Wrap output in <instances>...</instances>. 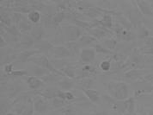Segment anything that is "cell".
I'll list each match as a JSON object with an SVG mask.
<instances>
[{"instance_id": "1", "label": "cell", "mask_w": 153, "mask_h": 115, "mask_svg": "<svg viewBox=\"0 0 153 115\" xmlns=\"http://www.w3.org/2000/svg\"><path fill=\"white\" fill-rule=\"evenodd\" d=\"M108 89L115 100L124 101L128 96V86L124 82L111 81L108 85Z\"/></svg>"}, {"instance_id": "2", "label": "cell", "mask_w": 153, "mask_h": 115, "mask_svg": "<svg viewBox=\"0 0 153 115\" xmlns=\"http://www.w3.org/2000/svg\"><path fill=\"white\" fill-rule=\"evenodd\" d=\"M29 62H32L35 65H38V66H40L42 68L48 69L50 72L55 73V74H59L61 76H65V74L60 70L56 69L52 63V62L50 60H48V58L46 56H37L36 55V56L31 58L29 60Z\"/></svg>"}, {"instance_id": "3", "label": "cell", "mask_w": 153, "mask_h": 115, "mask_svg": "<svg viewBox=\"0 0 153 115\" xmlns=\"http://www.w3.org/2000/svg\"><path fill=\"white\" fill-rule=\"evenodd\" d=\"M65 34V39L66 43H71V42H76L78 39L83 36L82 31L79 27L76 25H69V26H65L63 27Z\"/></svg>"}, {"instance_id": "4", "label": "cell", "mask_w": 153, "mask_h": 115, "mask_svg": "<svg viewBox=\"0 0 153 115\" xmlns=\"http://www.w3.org/2000/svg\"><path fill=\"white\" fill-rule=\"evenodd\" d=\"M35 43V40L32 38V36H30V34H28V33L22 34L20 38H19V43H17V45L16 46L15 49L28 50L31 46L34 45Z\"/></svg>"}, {"instance_id": "5", "label": "cell", "mask_w": 153, "mask_h": 115, "mask_svg": "<svg viewBox=\"0 0 153 115\" xmlns=\"http://www.w3.org/2000/svg\"><path fill=\"white\" fill-rule=\"evenodd\" d=\"M34 107L35 112H37L39 114H44L48 111L49 104L42 96L37 94L34 99Z\"/></svg>"}, {"instance_id": "6", "label": "cell", "mask_w": 153, "mask_h": 115, "mask_svg": "<svg viewBox=\"0 0 153 115\" xmlns=\"http://www.w3.org/2000/svg\"><path fill=\"white\" fill-rule=\"evenodd\" d=\"M50 53L52 54V56L55 59H58V60L71 56V54L70 53L69 50L65 46H62V45L53 47Z\"/></svg>"}, {"instance_id": "7", "label": "cell", "mask_w": 153, "mask_h": 115, "mask_svg": "<svg viewBox=\"0 0 153 115\" xmlns=\"http://www.w3.org/2000/svg\"><path fill=\"white\" fill-rule=\"evenodd\" d=\"M90 35L95 37L97 40L98 39H102L105 36H107L109 34H112V32L108 29H106L102 26H98V27H95L94 29H90L89 30Z\"/></svg>"}, {"instance_id": "8", "label": "cell", "mask_w": 153, "mask_h": 115, "mask_svg": "<svg viewBox=\"0 0 153 115\" xmlns=\"http://www.w3.org/2000/svg\"><path fill=\"white\" fill-rule=\"evenodd\" d=\"M41 52L37 50H23L22 51L21 53L18 55L17 56V60L20 62H22V63H26L27 62H29V60L33 56H36L37 54H40Z\"/></svg>"}, {"instance_id": "9", "label": "cell", "mask_w": 153, "mask_h": 115, "mask_svg": "<svg viewBox=\"0 0 153 115\" xmlns=\"http://www.w3.org/2000/svg\"><path fill=\"white\" fill-rule=\"evenodd\" d=\"M96 58V52L92 49H84L80 52V59L85 63H91Z\"/></svg>"}, {"instance_id": "10", "label": "cell", "mask_w": 153, "mask_h": 115, "mask_svg": "<svg viewBox=\"0 0 153 115\" xmlns=\"http://www.w3.org/2000/svg\"><path fill=\"white\" fill-rule=\"evenodd\" d=\"M33 25H32V23L29 21L27 17H25L23 15L22 18L21 19V21L19 22V23L17 24V28L20 30L22 34H25V33H28V31L32 30L33 29Z\"/></svg>"}, {"instance_id": "11", "label": "cell", "mask_w": 153, "mask_h": 115, "mask_svg": "<svg viewBox=\"0 0 153 115\" xmlns=\"http://www.w3.org/2000/svg\"><path fill=\"white\" fill-rule=\"evenodd\" d=\"M27 84L29 89L32 91H37V89L44 86V81L35 76H28L27 78Z\"/></svg>"}, {"instance_id": "12", "label": "cell", "mask_w": 153, "mask_h": 115, "mask_svg": "<svg viewBox=\"0 0 153 115\" xmlns=\"http://www.w3.org/2000/svg\"><path fill=\"white\" fill-rule=\"evenodd\" d=\"M30 36L35 40V43L40 42L43 40V37L45 36V30L42 25H35L30 32Z\"/></svg>"}, {"instance_id": "13", "label": "cell", "mask_w": 153, "mask_h": 115, "mask_svg": "<svg viewBox=\"0 0 153 115\" xmlns=\"http://www.w3.org/2000/svg\"><path fill=\"white\" fill-rule=\"evenodd\" d=\"M58 90L55 87H46L45 89H42V91L37 92L38 95L42 96L44 99H48V100H53L57 97V93Z\"/></svg>"}, {"instance_id": "14", "label": "cell", "mask_w": 153, "mask_h": 115, "mask_svg": "<svg viewBox=\"0 0 153 115\" xmlns=\"http://www.w3.org/2000/svg\"><path fill=\"white\" fill-rule=\"evenodd\" d=\"M35 50H39L40 52H43V53H46V54H48L51 52L52 49L53 48V44L47 41V40H42L40 42H37L35 44Z\"/></svg>"}, {"instance_id": "15", "label": "cell", "mask_w": 153, "mask_h": 115, "mask_svg": "<svg viewBox=\"0 0 153 115\" xmlns=\"http://www.w3.org/2000/svg\"><path fill=\"white\" fill-rule=\"evenodd\" d=\"M84 94L88 97V99L92 102V103H97L100 100V94L99 92L95 90V89H84L81 88Z\"/></svg>"}, {"instance_id": "16", "label": "cell", "mask_w": 153, "mask_h": 115, "mask_svg": "<svg viewBox=\"0 0 153 115\" xmlns=\"http://www.w3.org/2000/svg\"><path fill=\"white\" fill-rule=\"evenodd\" d=\"M29 68H31V72L32 74H34V76L35 77H44L45 75H47V74H48L49 73H51L49 70L48 69H46V68H42V67H40V66H38V65H33V66H31Z\"/></svg>"}, {"instance_id": "17", "label": "cell", "mask_w": 153, "mask_h": 115, "mask_svg": "<svg viewBox=\"0 0 153 115\" xmlns=\"http://www.w3.org/2000/svg\"><path fill=\"white\" fill-rule=\"evenodd\" d=\"M42 79L45 83H58L60 80H62V76L55 73L51 72L48 74L45 75L44 77H42Z\"/></svg>"}, {"instance_id": "18", "label": "cell", "mask_w": 153, "mask_h": 115, "mask_svg": "<svg viewBox=\"0 0 153 115\" xmlns=\"http://www.w3.org/2000/svg\"><path fill=\"white\" fill-rule=\"evenodd\" d=\"M94 42H97V39L95 37H93L92 36H91V35H83L77 41V43H79L81 48L82 47H85V46H88V45L93 43Z\"/></svg>"}, {"instance_id": "19", "label": "cell", "mask_w": 153, "mask_h": 115, "mask_svg": "<svg viewBox=\"0 0 153 115\" xmlns=\"http://www.w3.org/2000/svg\"><path fill=\"white\" fill-rule=\"evenodd\" d=\"M99 26H102L106 29H112L113 28V18L109 14H106L103 17L99 20Z\"/></svg>"}, {"instance_id": "20", "label": "cell", "mask_w": 153, "mask_h": 115, "mask_svg": "<svg viewBox=\"0 0 153 115\" xmlns=\"http://www.w3.org/2000/svg\"><path fill=\"white\" fill-rule=\"evenodd\" d=\"M65 47L69 50L70 53L71 54V56H76V55L79 53L80 50V45L76 42H71V43H65Z\"/></svg>"}, {"instance_id": "21", "label": "cell", "mask_w": 153, "mask_h": 115, "mask_svg": "<svg viewBox=\"0 0 153 115\" xmlns=\"http://www.w3.org/2000/svg\"><path fill=\"white\" fill-rule=\"evenodd\" d=\"M1 23L3 25H4L6 27L12 25V23H13L11 15H10L9 12L5 11L4 9L1 11Z\"/></svg>"}, {"instance_id": "22", "label": "cell", "mask_w": 153, "mask_h": 115, "mask_svg": "<svg viewBox=\"0 0 153 115\" xmlns=\"http://www.w3.org/2000/svg\"><path fill=\"white\" fill-rule=\"evenodd\" d=\"M61 72L68 78H72V79L76 78V67L73 65L68 64L67 66H65L61 70Z\"/></svg>"}, {"instance_id": "23", "label": "cell", "mask_w": 153, "mask_h": 115, "mask_svg": "<svg viewBox=\"0 0 153 115\" xmlns=\"http://www.w3.org/2000/svg\"><path fill=\"white\" fill-rule=\"evenodd\" d=\"M65 18H66V13H65V11H59V12H57V13L52 17V22H51V23H52L53 25L58 26Z\"/></svg>"}, {"instance_id": "24", "label": "cell", "mask_w": 153, "mask_h": 115, "mask_svg": "<svg viewBox=\"0 0 153 115\" xmlns=\"http://www.w3.org/2000/svg\"><path fill=\"white\" fill-rule=\"evenodd\" d=\"M57 84L59 85L60 88H62L65 91H69L70 89H71L74 86V82L72 80L69 79H65V78L60 80Z\"/></svg>"}, {"instance_id": "25", "label": "cell", "mask_w": 153, "mask_h": 115, "mask_svg": "<svg viewBox=\"0 0 153 115\" xmlns=\"http://www.w3.org/2000/svg\"><path fill=\"white\" fill-rule=\"evenodd\" d=\"M28 18L32 23L37 24L39 22L41 21L42 15H41L39 11H32L31 12H29L28 14Z\"/></svg>"}, {"instance_id": "26", "label": "cell", "mask_w": 153, "mask_h": 115, "mask_svg": "<svg viewBox=\"0 0 153 115\" xmlns=\"http://www.w3.org/2000/svg\"><path fill=\"white\" fill-rule=\"evenodd\" d=\"M78 83L80 85V88L84 89H91V87L94 84V80L91 78H84L78 80Z\"/></svg>"}, {"instance_id": "27", "label": "cell", "mask_w": 153, "mask_h": 115, "mask_svg": "<svg viewBox=\"0 0 153 115\" xmlns=\"http://www.w3.org/2000/svg\"><path fill=\"white\" fill-rule=\"evenodd\" d=\"M51 103H52L51 104L52 107L55 109H60V108H64L65 107H66V101H63L58 97L51 100Z\"/></svg>"}, {"instance_id": "28", "label": "cell", "mask_w": 153, "mask_h": 115, "mask_svg": "<svg viewBox=\"0 0 153 115\" xmlns=\"http://www.w3.org/2000/svg\"><path fill=\"white\" fill-rule=\"evenodd\" d=\"M116 44H117L116 40H115V39H113V38L104 39V40L102 41V45L104 46L106 49H108V50H109L111 51L112 50H114V49L115 48Z\"/></svg>"}, {"instance_id": "29", "label": "cell", "mask_w": 153, "mask_h": 115, "mask_svg": "<svg viewBox=\"0 0 153 115\" xmlns=\"http://www.w3.org/2000/svg\"><path fill=\"white\" fill-rule=\"evenodd\" d=\"M124 107L125 109L127 111L128 114H132V112H133V109H134V101L132 98L128 99L127 101H126L124 102Z\"/></svg>"}, {"instance_id": "30", "label": "cell", "mask_w": 153, "mask_h": 115, "mask_svg": "<svg viewBox=\"0 0 153 115\" xmlns=\"http://www.w3.org/2000/svg\"><path fill=\"white\" fill-rule=\"evenodd\" d=\"M95 49H96V51L99 53V54H104V55H110V54H113V51L109 50L108 49H106L104 46H102V44H96L95 45Z\"/></svg>"}, {"instance_id": "31", "label": "cell", "mask_w": 153, "mask_h": 115, "mask_svg": "<svg viewBox=\"0 0 153 115\" xmlns=\"http://www.w3.org/2000/svg\"><path fill=\"white\" fill-rule=\"evenodd\" d=\"M102 99H103V101L106 102V104L109 107L111 108H116V102L114 100V98L113 97H110V96H108V95H103L102 96Z\"/></svg>"}, {"instance_id": "32", "label": "cell", "mask_w": 153, "mask_h": 115, "mask_svg": "<svg viewBox=\"0 0 153 115\" xmlns=\"http://www.w3.org/2000/svg\"><path fill=\"white\" fill-rule=\"evenodd\" d=\"M61 113L62 115H76V110L71 106H66L62 108Z\"/></svg>"}, {"instance_id": "33", "label": "cell", "mask_w": 153, "mask_h": 115, "mask_svg": "<svg viewBox=\"0 0 153 115\" xmlns=\"http://www.w3.org/2000/svg\"><path fill=\"white\" fill-rule=\"evenodd\" d=\"M34 112H35V107H34V101H33L27 105L22 115H34Z\"/></svg>"}, {"instance_id": "34", "label": "cell", "mask_w": 153, "mask_h": 115, "mask_svg": "<svg viewBox=\"0 0 153 115\" xmlns=\"http://www.w3.org/2000/svg\"><path fill=\"white\" fill-rule=\"evenodd\" d=\"M27 74H28L27 70H14L9 75L11 76L12 78H17V77H21V76H26Z\"/></svg>"}, {"instance_id": "35", "label": "cell", "mask_w": 153, "mask_h": 115, "mask_svg": "<svg viewBox=\"0 0 153 115\" xmlns=\"http://www.w3.org/2000/svg\"><path fill=\"white\" fill-rule=\"evenodd\" d=\"M111 66V62L109 60H106V61H103L100 63V68L102 71H108V70H110Z\"/></svg>"}, {"instance_id": "36", "label": "cell", "mask_w": 153, "mask_h": 115, "mask_svg": "<svg viewBox=\"0 0 153 115\" xmlns=\"http://www.w3.org/2000/svg\"><path fill=\"white\" fill-rule=\"evenodd\" d=\"M82 70L84 72L90 74H96L97 73V68L95 67L91 66V65H85L84 67H83Z\"/></svg>"}, {"instance_id": "37", "label": "cell", "mask_w": 153, "mask_h": 115, "mask_svg": "<svg viewBox=\"0 0 153 115\" xmlns=\"http://www.w3.org/2000/svg\"><path fill=\"white\" fill-rule=\"evenodd\" d=\"M4 72L6 73L7 74H10L13 72V64L12 63H10V64H5L4 65Z\"/></svg>"}, {"instance_id": "38", "label": "cell", "mask_w": 153, "mask_h": 115, "mask_svg": "<svg viewBox=\"0 0 153 115\" xmlns=\"http://www.w3.org/2000/svg\"><path fill=\"white\" fill-rule=\"evenodd\" d=\"M65 99H66V101H72V100L75 99L74 94H72L71 92H70V91H65Z\"/></svg>"}, {"instance_id": "39", "label": "cell", "mask_w": 153, "mask_h": 115, "mask_svg": "<svg viewBox=\"0 0 153 115\" xmlns=\"http://www.w3.org/2000/svg\"><path fill=\"white\" fill-rule=\"evenodd\" d=\"M91 115H109L108 113L106 112H97V113H94Z\"/></svg>"}, {"instance_id": "40", "label": "cell", "mask_w": 153, "mask_h": 115, "mask_svg": "<svg viewBox=\"0 0 153 115\" xmlns=\"http://www.w3.org/2000/svg\"><path fill=\"white\" fill-rule=\"evenodd\" d=\"M5 115H16V114L14 113H6Z\"/></svg>"}, {"instance_id": "41", "label": "cell", "mask_w": 153, "mask_h": 115, "mask_svg": "<svg viewBox=\"0 0 153 115\" xmlns=\"http://www.w3.org/2000/svg\"><path fill=\"white\" fill-rule=\"evenodd\" d=\"M52 115H59V114H57V113H53Z\"/></svg>"}, {"instance_id": "42", "label": "cell", "mask_w": 153, "mask_h": 115, "mask_svg": "<svg viewBox=\"0 0 153 115\" xmlns=\"http://www.w3.org/2000/svg\"><path fill=\"white\" fill-rule=\"evenodd\" d=\"M151 115H153V112H152V113H151Z\"/></svg>"}, {"instance_id": "43", "label": "cell", "mask_w": 153, "mask_h": 115, "mask_svg": "<svg viewBox=\"0 0 153 115\" xmlns=\"http://www.w3.org/2000/svg\"><path fill=\"white\" fill-rule=\"evenodd\" d=\"M37 115H44V114H37Z\"/></svg>"}, {"instance_id": "44", "label": "cell", "mask_w": 153, "mask_h": 115, "mask_svg": "<svg viewBox=\"0 0 153 115\" xmlns=\"http://www.w3.org/2000/svg\"><path fill=\"white\" fill-rule=\"evenodd\" d=\"M133 115H136V114H133Z\"/></svg>"}]
</instances>
